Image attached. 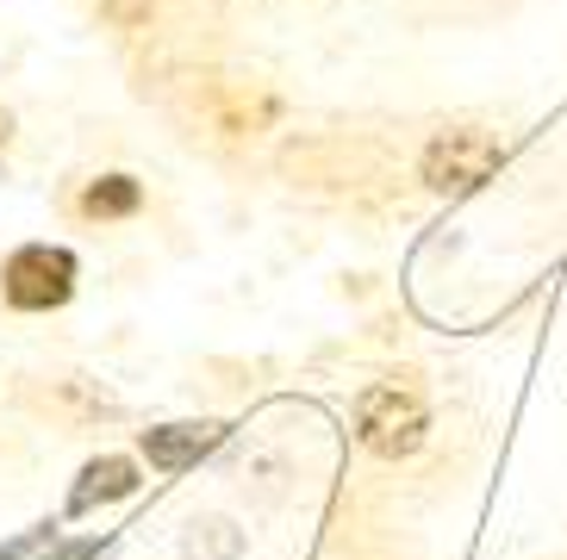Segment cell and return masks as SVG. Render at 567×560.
Returning <instances> with one entry per match:
<instances>
[{
    "label": "cell",
    "instance_id": "6da1fadb",
    "mask_svg": "<svg viewBox=\"0 0 567 560\" xmlns=\"http://www.w3.org/2000/svg\"><path fill=\"white\" fill-rule=\"evenodd\" d=\"M355 429H362V443L386 462H400L424 443V398L405 393V386H368L362 405H355Z\"/></svg>",
    "mask_w": 567,
    "mask_h": 560
},
{
    "label": "cell",
    "instance_id": "7a4b0ae2",
    "mask_svg": "<svg viewBox=\"0 0 567 560\" xmlns=\"http://www.w3.org/2000/svg\"><path fill=\"white\" fill-rule=\"evenodd\" d=\"M0 280H7V299H13L19 312H51V305H63L75 293V256L51 249V243H32L7 262Z\"/></svg>",
    "mask_w": 567,
    "mask_h": 560
},
{
    "label": "cell",
    "instance_id": "3957f363",
    "mask_svg": "<svg viewBox=\"0 0 567 560\" xmlns=\"http://www.w3.org/2000/svg\"><path fill=\"white\" fill-rule=\"evenodd\" d=\"M505 163V149L493 144V137L481 132H450V137H436L431 149H424V182L436 187V194H467V187H481L493 182Z\"/></svg>",
    "mask_w": 567,
    "mask_h": 560
},
{
    "label": "cell",
    "instance_id": "277c9868",
    "mask_svg": "<svg viewBox=\"0 0 567 560\" xmlns=\"http://www.w3.org/2000/svg\"><path fill=\"white\" fill-rule=\"evenodd\" d=\"M218 436H225L218 424H163V429H151V436H144V455H151V467H168V474H175V467L200 462Z\"/></svg>",
    "mask_w": 567,
    "mask_h": 560
},
{
    "label": "cell",
    "instance_id": "5b68a950",
    "mask_svg": "<svg viewBox=\"0 0 567 560\" xmlns=\"http://www.w3.org/2000/svg\"><path fill=\"white\" fill-rule=\"evenodd\" d=\"M125 492H137V467L118 462V455H106V462H87L82 467V486L69 492V511H94V505L125 498Z\"/></svg>",
    "mask_w": 567,
    "mask_h": 560
},
{
    "label": "cell",
    "instance_id": "8992f818",
    "mask_svg": "<svg viewBox=\"0 0 567 560\" xmlns=\"http://www.w3.org/2000/svg\"><path fill=\"white\" fill-rule=\"evenodd\" d=\"M82 206H87L94 218H118V212H132V206H137V182H125V175H106V182L87 187Z\"/></svg>",
    "mask_w": 567,
    "mask_h": 560
},
{
    "label": "cell",
    "instance_id": "52a82bcc",
    "mask_svg": "<svg viewBox=\"0 0 567 560\" xmlns=\"http://www.w3.org/2000/svg\"><path fill=\"white\" fill-rule=\"evenodd\" d=\"M7 132H13V118H7V113H0V144H7Z\"/></svg>",
    "mask_w": 567,
    "mask_h": 560
}]
</instances>
